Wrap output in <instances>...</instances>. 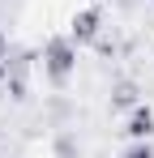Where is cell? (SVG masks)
<instances>
[{"label":"cell","instance_id":"1","mask_svg":"<svg viewBox=\"0 0 154 158\" xmlns=\"http://www.w3.org/2000/svg\"><path fill=\"white\" fill-rule=\"evenodd\" d=\"M43 73L51 85H69V77L77 73V43L69 34H56L43 47Z\"/></svg>","mask_w":154,"mask_h":158},{"label":"cell","instance_id":"2","mask_svg":"<svg viewBox=\"0 0 154 158\" xmlns=\"http://www.w3.org/2000/svg\"><path fill=\"white\" fill-rule=\"evenodd\" d=\"M103 34V9L99 4H90V9H81L69 17V39H73L77 47H90V43H99Z\"/></svg>","mask_w":154,"mask_h":158},{"label":"cell","instance_id":"3","mask_svg":"<svg viewBox=\"0 0 154 158\" xmlns=\"http://www.w3.org/2000/svg\"><path fill=\"white\" fill-rule=\"evenodd\" d=\"M124 132H128V141H150L154 137V107L137 103L128 111V120H124Z\"/></svg>","mask_w":154,"mask_h":158},{"label":"cell","instance_id":"4","mask_svg":"<svg viewBox=\"0 0 154 158\" xmlns=\"http://www.w3.org/2000/svg\"><path fill=\"white\" fill-rule=\"evenodd\" d=\"M56 158H81V145H77V137H69V132H64V137L56 141Z\"/></svg>","mask_w":154,"mask_h":158},{"label":"cell","instance_id":"5","mask_svg":"<svg viewBox=\"0 0 154 158\" xmlns=\"http://www.w3.org/2000/svg\"><path fill=\"white\" fill-rule=\"evenodd\" d=\"M111 103H116V107H137V90H133V85H116Z\"/></svg>","mask_w":154,"mask_h":158},{"label":"cell","instance_id":"6","mask_svg":"<svg viewBox=\"0 0 154 158\" xmlns=\"http://www.w3.org/2000/svg\"><path fill=\"white\" fill-rule=\"evenodd\" d=\"M120 158H154V145H150V141H133Z\"/></svg>","mask_w":154,"mask_h":158},{"label":"cell","instance_id":"7","mask_svg":"<svg viewBox=\"0 0 154 158\" xmlns=\"http://www.w3.org/2000/svg\"><path fill=\"white\" fill-rule=\"evenodd\" d=\"M4 60H9V39L0 34V69H4Z\"/></svg>","mask_w":154,"mask_h":158},{"label":"cell","instance_id":"8","mask_svg":"<svg viewBox=\"0 0 154 158\" xmlns=\"http://www.w3.org/2000/svg\"><path fill=\"white\" fill-rule=\"evenodd\" d=\"M150 4H154V0H150Z\"/></svg>","mask_w":154,"mask_h":158}]
</instances>
